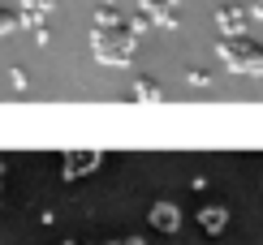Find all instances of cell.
Here are the masks:
<instances>
[{
  "label": "cell",
  "mask_w": 263,
  "mask_h": 245,
  "mask_svg": "<svg viewBox=\"0 0 263 245\" xmlns=\"http://www.w3.org/2000/svg\"><path fill=\"white\" fill-rule=\"evenodd\" d=\"M52 9H57V0H22V9H17L22 22H17V26H39Z\"/></svg>",
  "instance_id": "4"
},
{
  "label": "cell",
  "mask_w": 263,
  "mask_h": 245,
  "mask_svg": "<svg viewBox=\"0 0 263 245\" xmlns=\"http://www.w3.org/2000/svg\"><path fill=\"white\" fill-rule=\"evenodd\" d=\"M134 95H138V99H147V104H151V99H160V86L151 82V77H142V82L134 86Z\"/></svg>",
  "instance_id": "7"
},
{
  "label": "cell",
  "mask_w": 263,
  "mask_h": 245,
  "mask_svg": "<svg viewBox=\"0 0 263 245\" xmlns=\"http://www.w3.org/2000/svg\"><path fill=\"white\" fill-rule=\"evenodd\" d=\"M220 56H224L229 69L263 77V48H259V43H250V39H224L220 43Z\"/></svg>",
  "instance_id": "2"
},
{
  "label": "cell",
  "mask_w": 263,
  "mask_h": 245,
  "mask_svg": "<svg viewBox=\"0 0 263 245\" xmlns=\"http://www.w3.org/2000/svg\"><path fill=\"white\" fill-rule=\"evenodd\" d=\"M151 224H156V228H164V232H173V228H177V207H168V202L151 207Z\"/></svg>",
  "instance_id": "5"
},
{
  "label": "cell",
  "mask_w": 263,
  "mask_h": 245,
  "mask_svg": "<svg viewBox=\"0 0 263 245\" xmlns=\"http://www.w3.org/2000/svg\"><path fill=\"white\" fill-rule=\"evenodd\" d=\"M91 43H95V56L104 65H129L134 60V48H138V35L117 17V9H100V13H95Z\"/></svg>",
  "instance_id": "1"
},
{
  "label": "cell",
  "mask_w": 263,
  "mask_h": 245,
  "mask_svg": "<svg viewBox=\"0 0 263 245\" xmlns=\"http://www.w3.org/2000/svg\"><path fill=\"white\" fill-rule=\"evenodd\" d=\"M216 22H220L224 35L242 39V30H246V9H237V5H220V9H216Z\"/></svg>",
  "instance_id": "3"
},
{
  "label": "cell",
  "mask_w": 263,
  "mask_h": 245,
  "mask_svg": "<svg viewBox=\"0 0 263 245\" xmlns=\"http://www.w3.org/2000/svg\"><path fill=\"white\" fill-rule=\"evenodd\" d=\"M255 13H263V0H255Z\"/></svg>",
  "instance_id": "9"
},
{
  "label": "cell",
  "mask_w": 263,
  "mask_h": 245,
  "mask_svg": "<svg viewBox=\"0 0 263 245\" xmlns=\"http://www.w3.org/2000/svg\"><path fill=\"white\" fill-rule=\"evenodd\" d=\"M17 26V17L13 13H5V9H0V35H9V30H13Z\"/></svg>",
  "instance_id": "8"
},
{
  "label": "cell",
  "mask_w": 263,
  "mask_h": 245,
  "mask_svg": "<svg viewBox=\"0 0 263 245\" xmlns=\"http://www.w3.org/2000/svg\"><path fill=\"white\" fill-rule=\"evenodd\" d=\"M224 219H229L224 211H220V207H212V211H203V215H199V224H203L207 232H220V228H224Z\"/></svg>",
  "instance_id": "6"
}]
</instances>
